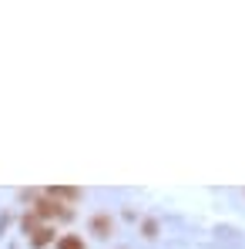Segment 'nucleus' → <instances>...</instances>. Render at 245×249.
Masks as SVG:
<instances>
[{
	"instance_id": "1",
	"label": "nucleus",
	"mask_w": 245,
	"mask_h": 249,
	"mask_svg": "<svg viewBox=\"0 0 245 249\" xmlns=\"http://www.w3.org/2000/svg\"><path fill=\"white\" fill-rule=\"evenodd\" d=\"M34 215L37 219H67L71 212L61 206V202H54V199H37L34 202Z\"/></svg>"
},
{
	"instance_id": "2",
	"label": "nucleus",
	"mask_w": 245,
	"mask_h": 249,
	"mask_svg": "<svg viewBox=\"0 0 245 249\" xmlns=\"http://www.w3.org/2000/svg\"><path fill=\"white\" fill-rule=\"evenodd\" d=\"M47 199H64V202H78L81 199V192L78 189H67V185H54V189H47Z\"/></svg>"
},
{
	"instance_id": "3",
	"label": "nucleus",
	"mask_w": 245,
	"mask_h": 249,
	"mask_svg": "<svg viewBox=\"0 0 245 249\" xmlns=\"http://www.w3.org/2000/svg\"><path fill=\"white\" fill-rule=\"evenodd\" d=\"M111 229H114V219H111V215L101 212V215L91 219V232H94V236H111Z\"/></svg>"
},
{
	"instance_id": "4",
	"label": "nucleus",
	"mask_w": 245,
	"mask_h": 249,
	"mask_svg": "<svg viewBox=\"0 0 245 249\" xmlns=\"http://www.w3.org/2000/svg\"><path fill=\"white\" fill-rule=\"evenodd\" d=\"M50 239H54V229H50V226H41V229L31 236V246H34V249H44Z\"/></svg>"
},
{
	"instance_id": "5",
	"label": "nucleus",
	"mask_w": 245,
	"mask_h": 249,
	"mask_svg": "<svg viewBox=\"0 0 245 249\" xmlns=\"http://www.w3.org/2000/svg\"><path fill=\"white\" fill-rule=\"evenodd\" d=\"M57 249H87V246H84V239H81V236L67 232V236H61V239H57Z\"/></svg>"
},
{
	"instance_id": "6",
	"label": "nucleus",
	"mask_w": 245,
	"mask_h": 249,
	"mask_svg": "<svg viewBox=\"0 0 245 249\" xmlns=\"http://www.w3.org/2000/svg\"><path fill=\"white\" fill-rule=\"evenodd\" d=\"M37 229H41V222H37V215H34V212H31V215H24V232H31V236H34Z\"/></svg>"
},
{
	"instance_id": "7",
	"label": "nucleus",
	"mask_w": 245,
	"mask_h": 249,
	"mask_svg": "<svg viewBox=\"0 0 245 249\" xmlns=\"http://www.w3.org/2000/svg\"><path fill=\"white\" fill-rule=\"evenodd\" d=\"M141 229H145V236H148V239H151V236H158V222H155V219H145V226H141Z\"/></svg>"
}]
</instances>
